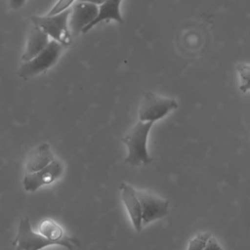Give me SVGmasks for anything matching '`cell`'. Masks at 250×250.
<instances>
[{
  "label": "cell",
  "mask_w": 250,
  "mask_h": 250,
  "mask_svg": "<svg viewBox=\"0 0 250 250\" xmlns=\"http://www.w3.org/2000/svg\"><path fill=\"white\" fill-rule=\"evenodd\" d=\"M153 122L138 121L122 138V142L128 149V154L124 163L131 167L150 165L153 158L147 148V138Z\"/></svg>",
  "instance_id": "6da1fadb"
},
{
  "label": "cell",
  "mask_w": 250,
  "mask_h": 250,
  "mask_svg": "<svg viewBox=\"0 0 250 250\" xmlns=\"http://www.w3.org/2000/svg\"><path fill=\"white\" fill-rule=\"evenodd\" d=\"M70 14L71 8L55 15L33 16L31 21L54 41H56L64 47H68L71 44L74 37L70 28Z\"/></svg>",
  "instance_id": "7a4b0ae2"
},
{
  "label": "cell",
  "mask_w": 250,
  "mask_h": 250,
  "mask_svg": "<svg viewBox=\"0 0 250 250\" xmlns=\"http://www.w3.org/2000/svg\"><path fill=\"white\" fill-rule=\"evenodd\" d=\"M64 46L56 41L49 45L30 61L24 62L19 69V76L24 80L43 74L56 64L62 54Z\"/></svg>",
  "instance_id": "3957f363"
},
{
  "label": "cell",
  "mask_w": 250,
  "mask_h": 250,
  "mask_svg": "<svg viewBox=\"0 0 250 250\" xmlns=\"http://www.w3.org/2000/svg\"><path fill=\"white\" fill-rule=\"evenodd\" d=\"M179 106L171 98L163 97L152 92H146L139 109V118L143 122H153L162 119Z\"/></svg>",
  "instance_id": "277c9868"
},
{
  "label": "cell",
  "mask_w": 250,
  "mask_h": 250,
  "mask_svg": "<svg viewBox=\"0 0 250 250\" xmlns=\"http://www.w3.org/2000/svg\"><path fill=\"white\" fill-rule=\"evenodd\" d=\"M12 244L17 247V250H36L49 246H62L61 243L52 241L39 232H34L27 216H24L20 220L18 232Z\"/></svg>",
  "instance_id": "5b68a950"
},
{
  "label": "cell",
  "mask_w": 250,
  "mask_h": 250,
  "mask_svg": "<svg viewBox=\"0 0 250 250\" xmlns=\"http://www.w3.org/2000/svg\"><path fill=\"white\" fill-rule=\"evenodd\" d=\"M137 194L141 204L143 227L162 219L169 213V200L150 190H137Z\"/></svg>",
  "instance_id": "8992f818"
},
{
  "label": "cell",
  "mask_w": 250,
  "mask_h": 250,
  "mask_svg": "<svg viewBox=\"0 0 250 250\" xmlns=\"http://www.w3.org/2000/svg\"><path fill=\"white\" fill-rule=\"evenodd\" d=\"M99 5L88 2L77 1L70 14L69 25L73 36L83 33L99 15Z\"/></svg>",
  "instance_id": "52a82bcc"
},
{
  "label": "cell",
  "mask_w": 250,
  "mask_h": 250,
  "mask_svg": "<svg viewBox=\"0 0 250 250\" xmlns=\"http://www.w3.org/2000/svg\"><path fill=\"white\" fill-rule=\"evenodd\" d=\"M64 166L61 161H55L46 167L37 172L27 173L23 179L24 189L28 192H35L45 185H49L62 175Z\"/></svg>",
  "instance_id": "ba28073f"
},
{
  "label": "cell",
  "mask_w": 250,
  "mask_h": 250,
  "mask_svg": "<svg viewBox=\"0 0 250 250\" xmlns=\"http://www.w3.org/2000/svg\"><path fill=\"white\" fill-rule=\"evenodd\" d=\"M120 189L121 191V198L131 218L134 229L137 232H141L143 228V213L141 204L137 197V190L126 183H122Z\"/></svg>",
  "instance_id": "9c48e42d"
},
{
  "label": "cell",
  "mask_w": 250,
  "mask_h": 250,
  "mask_svg": "<svg viewBox=\"0 0 250 250\" xmlns=\"http://www.w3.org/2000/svg\"><path fill=\"white\" fill-rule=\"evenodd\" d=\"M39 232L52 241H58L62 244V247L68 250L81 248V242L75 237L67 236L63 229L51 219H45L39 225Z\"/></svg>",
  "instance_id": "30bf717a"
},
{
  "label": "cell",
  "mask_w": 250,
  "mask_h": 250,
  "mask_svg": "<svg viewBox=\"0 0 250 250\" xmlns=\"http://www.w3.org/2000/svg\"><path fill=\"white\" fill-rule=\"evenodd\" d=\"M49 36L36 24H32L27 38L25 51L21 57L23 62H27L37 56L49 45Z\"/></svg>",
  "instance_id": "8fae6325"
},
{
  "label": "cell",
  "mask_w": 250,
  "mask_h": 250,
  "mask_svg": "<svg viewBox=\"0 0 250 250\" xmlns=\"http://www.w3.org/2000/svg\"><path fill=\"white\" fill-rule=\"evenodd\" d=\"M55 155L48 143H43L30 151L26 162L27 173L37 172L55 160Z\"/></svg>",
  "instance_id": "7c38bea8"
},
{
  "label": "cell",
  "mask_w": 250,
  "mask_h": 250,
  "mask_svg": "<svg viewBox=\"0 0 250 250\" xmlns=\"http://www.w3.org/2000/svg\"><path fill=\"white\" fill-rule=\"evenodd\" d=\"M123 0H105L99 5V15L93 23L83 33H87L93 27L104 21H115L124 24V19L121 13V4Z\"/></svg>",
  "instance_id": "4fadbf2b"
},
{
  "label": "cell",
  "mask_w": 250,
  "mask_h": 250,
  "mask_svg": "<svg viewBox=\"0 0 250 250\" xmlns=\"http://www.w3.org/2000/svg\"><path fill=\"white\" fill-rule=\"evenodd\" d=\"M240 77L239 90L242 93L250 90V64L240 62L235 66Z\"/></svg>",
  "instance_id": "5bb4252c"
},
{
  "label": "cell",
  "mask_w": 250,
  "mask_h": 250,
  "mask_svg": "<svg viewBox=\"0 0 250 250\" xmlns=\"http://www.w3.org/2000/svg\"><path fill=\"white\" fill-rule=\"evenodd\" d=\"M212 234L210 232H200L194 237L188 244V250H205L206 244Z\"/></svg>",
  "instance_id": "9a60e30c"
},
{
  "label": "cell",
  "mask_w": 250,
  "mask_h": 250,
  "mask_svg": "<svg viewBox=\"0 0 250 250\" xmlns=\"http://www.w3.org/2000/svg\"><path fill=\"white\" fill-rule=\"evenodd\" d=\"M74 2H75V0H58L57 3L52 7V9L46 15H55V14H59L62 11H65L70 8Z\"/></svg>",
  "instance_id": "2e32d148"
},
{
  "label": "cell",
  "mask_w": 250,
  "mask_h": 250,
  "mask_svg": "<svg viewBox=\"0 0 250 250\" xmlns=\"http://www.w3.org/2000/svg\"><path fill=\"white\" fill-rule=\"evenodd\" d=\"M205 250H222L220 244L216 238L213 235L210 237L207 244H206Z\"/></svg>",
  "instance_id": "e0dca14e"
},
{
  "label": "cell",
  "mask_w": 250,
  "mask_h": 250,
  "mask_svg": "<svg viewBox=\"0 0 250 250\" xmlns=\"http://www.w3.org/2000/svg\"><path fill=\"white\" fill-rule=\"evenodd\" d=\"M26 1L27 0H9V5L11 9L17 11L24 6Z\"/></svg>",
  "instance_id": "ac0fdd59"
},
{
  "label": "cell",
  "mask_w": 250,
  "mask_h": 250,
  "mask_svg": "<svg viewBox=\"0 0 250 250\" xmlns=\"http://www.w3.org/2000/svg\"><path fill=\"white\" fill-rule=\"evenodd\" d=\"M78 1H82V2H92V3L96 4V5H100L101 4L103 3L105 0H78Z\"/></svg>",
  "instance_id": "d6986e66"
}]
</instances>
